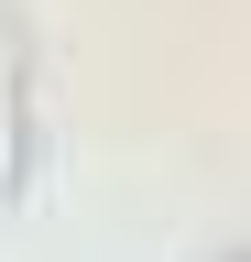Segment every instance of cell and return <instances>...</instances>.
<instances>
[{"label": "cell", "mask_w": 251, "mask_h": 262, "mask_svg": "<svg viewBox=\"0 0 251 262\" xmlns=\"http://www.w3.org/2000/svg\"><path fill=\"white\" fill-rule=\"evenodd\" d=\"M22 175V110H11V55H0V186Z\"/></svg>", "instance_id": "1"}]
</instances>
